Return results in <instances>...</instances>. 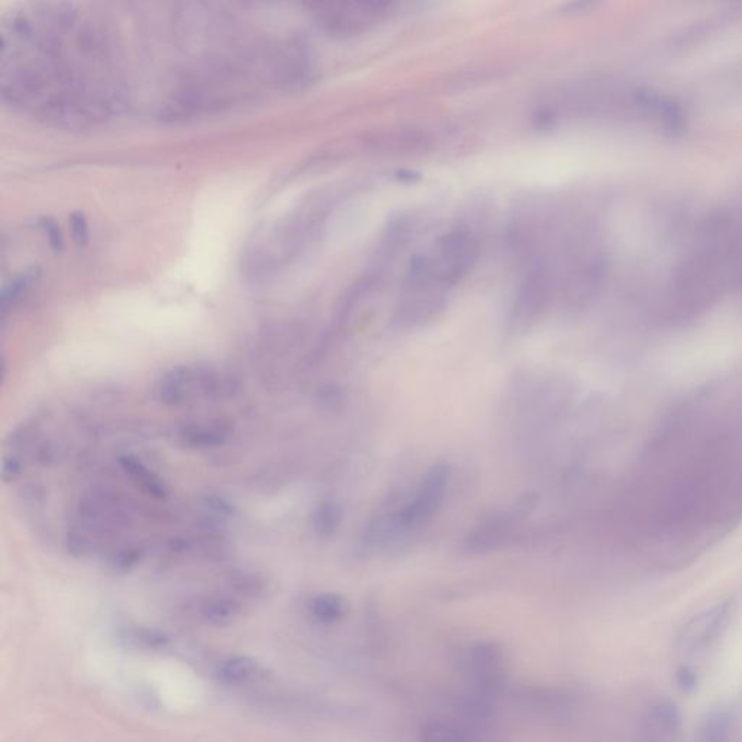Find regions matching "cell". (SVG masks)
<instances>
[{
    "instance_id": "9a60e30c",
    "label": "cell",
    "mask_w": 742,
    "mask_h": 742,
    "mask_svg": "<svg viewBox=\"0 0 742 742\" xmlns=\"http://www.w3.org/2000/svg\"><path fill=\"white\" fill-rule=\"evenodd\" d=\"M122 638L132 647L145 648V650H160L169 645V637L158 629L135 627L127 628Z\"/></svg>"
},
{
    "instance_id": "8992f818",
    "label": "cell",
    "mask_w": 742,
    "mask_h": 742,
    "mask_svg": "<svg viewBox=\"0 0 742 742\" xmlns=\"http://www.w3.org/2000/svg\"><path fill=\"white\" fill-rule=\"evenodd\" d=\"M554 273L553 267L544 258H538L529 266L515 300V321L527 324L541 314L556 286Z\"/></svg>"
},
{
    "instance_id": "277c9868",
    "label": "cell",
    "mask_w": 742,
    "mask_h": 742,
    "mask_svg": "<svg viewBox=\"0 0 742 742\" xmlns=\"http://www.w3.org/2000/svg\"><path fill=\"white\" fill-rule=\"evenodd\" d=\"M450 480V467L438 463L428 471L422 480L414 498L396 514L395 525L398 529H414L425 524L443 503Z\"/></svg>"
},
{
    "instance_id": "52a82bcc",
    "label": "cell",
    "mask_w": 742,
    "mask_h": 742,
    "mask_svg": "<svg viewBox=\"0 0 742 742\" xmlns=\"http://www.w3.org/2000/svg\"><path fill=\"white\" fill-rule=\"evenodd\" d=\"M464 661L479 700L489 702V696L498 692L505 679V658L502 651L495 644H477L470 647Z\"/></svg>"
},
{
    "instance_id": "30bf717a",
    "label": "cell",
    "mask_w": 742,
    "mask_h": 742,
    "mask_svg": "<svg viewBox=\"0 0 742 742\" xmlns=\"http://www.w3.org/2000/svg\"><path fill=\"white\" fill-rule=\"evenodd\" d=\"M193 614L212 627L232 624L241 614L240 602L224 596L200 599L193 605Z\"/></svg>"
},
{
    "instance_id": "3957f363",
    "label": "cell",
    "mask_w": 742,
    "mask_h": 742,
    "mask_svg": "<svg viewBox=\"0 0 742 742\" xmlns=\"http://www.w3.org/2000/svg\"><path fill=\"white\" fill-rule=\"evenodd\" d=\"M319 27L338 37H354L382 24L389 18L393 5L377 0L318 3L314 5Z\"/></svg>"
},
{
    "instance_id": "ba28073f",
    "label": "cell",
    "mask_w": 742,
    "mask_h": 742,
    "mask_svg": "<svg viewBox=\"0 0 742 742\" xmlns=\"http://www.w3.org/2000/svg\"><path fill=\"white\" fill-rule=\"evenodd\" d=\"M683 719L679 706L669 698H654L641 718V742H679Z\"/></svg>"
},
{
    "instance_id": "6da1fadb",
    "label": "cell",
    "mask_w": 742,
    "mask_h": 742,
    "mask_svg": "<svg viewBox=\"0 0 742 742\" xmlns=\"http://www.w3.org/2000/svg\"><path fill=\"white\" fill-rule=\"evenodd\" d=\"M742 287V203L727 206L696 234L671 279L667 305L680 319L702 314Z\"/></svg>"
},
{
    "instance_id": "2e32d148",
    "label": "cell",
    "mask_w": 742,
    "mask_h": 742,
    "mask_svg": "<svg viewBox=\"0 0 742 742\" xmlns=\"http://www.w3.org/2000/svg\"><path fill=\"white\" fill-rule=\"evenodd\" d=\"M341 514L338 506L332 505V503H325L321 508H318L314 516V527L315 531L319 535H332L340 524Z\"/></svg>"
},
{
    "instance_id": "5bb4252c",
    "label": "cell",
    "mask_w": 742,
    "mask_h": 742,
    "mask_svg": "<svg viewBox=\"0 0 742 742\" xmlns=\"http://www.w3.org/2000/svg\"><path fill=\"white\" fill-rule=\"evenodd\" d=\"M421 742H476L473 737L453 722L435 721L424 725L419 732Z\"/></svg>"
},
{
    "instance_id": "4fadbf2b",
    "label": "cell",
    "mask_w": 742,
    "mask_h": 742,
    "mask_svg": "<svg viewBox=\"0 0 742 742\" xmlns=\"http://www.w3.org/2000/svg\"><path fill=\"white\" fill-rule=\"evenodd\" d=\"M347 602L334 593H324L309 600L308 612L318 624L332 625L347 615Z\"/></svg>"
},
{
    "instance_id": "ac0fdd59",
    "label": "cell",
    "mask_w": 742,
    "mask_h": 742,
    "mask_svg": "<svg viewBox=\"0 0 742 742\" xmlns=\"http://www.w3.org/2000/svg\"><path fill=\"white\" fill-rule=\"evenodd\" d=\"M72 231L73 238L79 245H85L87 243V222L83 214H74L72 216Z\"/></svg>"
},
{
    "instance_id": "7a4b0ae2",
    "label": "cell",
    "mask_w": 742,
    "mask_h": 742,
    "mask_svg": "<svg viewBox=\"0 0 742 742\" xmlns=\"http://www.w3.org/2000/svg\"><path fill=\"white\" fill-rule=\"evenodd\" d=\"M479 254L476 238L467 231L447 232L427 253L412 260L406 279L445 290L457 285L469 274Z\"/></svg>"
},
{
    "instance_id": "d6986e66",
    "label": "cell",
    "mask_w": 742,
    "mask_h": 742,
    "mask_svg": "<svg viewBox=\"0 0 742 742\" xmlns=\"http://www.w3.org/2000/svg\"><path fill=\"white\" fill-rule=\"evenodd\" d=\"M44 228L47 231L48 238H50L51 245L54 248H60L63 245V238H61L60 229H58L57 225L54 222L48 221L44 222Z\"/></svg>"
},
{
    "instance_id": "7c38bea8",
    "label": "cell",
    "mask_w": 742,
    "mask_h": 742,
    "mask_svg": "<svg viewBox=\"0 0 742 742\" xmlns=\"http://www.w3.org/2000/svg\"><path fill=\"white\" fill-rule=\"evenodd\" d=\"M231 434V427L225 422L215 421L208 424H192L182 429L180 440L189 447L203 448L224 444Z\"/></svg>"
},
{
    "instance_id": "e0dca14e",
    "label": "cell",
    "mask_w": 742,
    "mask_h": 742,
    "mask_svg": "<svg viewBox=\"0 0 742 742\" xmlns=\"http://www.w3.org/2000/svg\"><path fill=\"white\" fill-rule=\"evenodd\" d=\"M674 682H676L680 692L693 693L699 685L698 671L690 666L679 667L674 674Z\"/></svg>"
},
{
    "instance_id": "5b68a950",
    "label": "cell",
    "mask_w": 742,
    "mask_h": 742,
    "mask_svg": "<svg viewBox=\"0 0 742 742\" xmlns=\"http://www.w3.org/2000/svg\"><path fill=\"white\" fill-rule=\"evenodd\" d=\"M732 616H734V603L731 600L715 603L711 608L700 612L683 628L679 637L680 651L687 656H693V654L709 650L727 631Z\"/></svg>"
},
{
    "instance_id": "8fae6325",
    "label": "cell",
    "mask_w": 742,
    "mask_h": 742,
    "mask_svg": "<svg viewBox=\"0 0 742 742\" xmlns=\"http://www.w3.org/2000/svg\"><path fill=\"white\" fill-rule=\"evenodd\" d=\"M734 716L725 708L706 712L696 728V742H731Z\"/></svg>"
},
{
    "instance_id": "9c48e42d",
    "label": "cell",
    "mask_w": 742,
    "mask_h": 742,
    "mask_svg": "<svg viewBox=\"0 0 742 742\" xmlns=\"http://www.w3.org/2000/svg\"><path fill=\"white\" fill-rule=\"evenodd\" d=\"M214 677L221 685L244 687L263 682L267 677V670L254 658L231 656L222 658L215 664Z\"/></svg>"
}]
</instances>
